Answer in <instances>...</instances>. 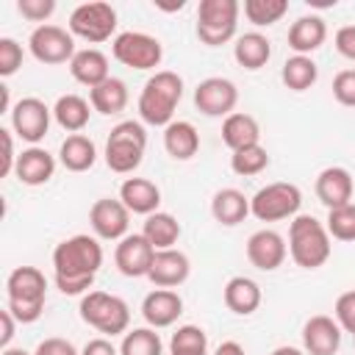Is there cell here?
Returning <instances> with one entry per match:
<instances>
[{"label":"cell","instance_id":"cell-1","mask_svg":"<svg viewBox=\"0 0 355 355\" xmlns=\"http://www.w3.org/2000/svg\"><path fill=\"white\" fill-rule=\"evenodd\" d=\"M103 266V244L97 236L75 233L53 250V280L67 297H83L92 291L94 277Z\"/></svg>","mask_w":355,"mask_h":355},{"label":"cell","instance_id":"cell-2","mask_svg":"<svg viewBox=\"0 0 355 355\" xmlns=\"http://www.w3.org/2000/svg\"><path fill=\"white\" fill-rule=\"evenodd\" d=\"M183 100V78L172 69H155L139 94V119L153 128H166L175 122L178 103Z\"/></svg>","mask_w":355,"mask_h":355},{"label":"cell","instance_id":"cell-3","mask_svg":"<svg viewBox=\"0 0 355 355\" xmlns=\"http://www.w3.org/2000/svg\"><path fill=\"white\" fill-rule=\"evenodd\" d=\"M47 277L36 266H17L6 277V308L19 324H33L44 313Z\"/></svg>","mask_w":355,"mask_h":355},{"label":"cell","instance_id":"cell-4","mask_svg":"<svg viewBox=\"0 0 355 355\" xmlns=\"http://www.w3.org/2000/svg\"><path fill=\"white\" fill-rule=\"evenodd\" d=\"M333 252L324 222L311 214H297L288 225V255L300 269H319Z\"/></svg>","mask_w":355,"mask_h":355},{"label":"cell","instance_id":"cell-5","mask_svg":"<svg viewBox=\"0 0 355 355\" xmlns=\"http://www.w3.org/2000/svg\"><path fill=\"white\" fill-rule=\"evenodd\" d=\"M147 150V130L139 119H122L111 128L105 139V166L116 175H130L141 166Z\"/></svg>","mask_w":355,"mask_h":355},{"label":"cell","instance_id":"cell-6","mask_svg":"<svg viewBox=\"0 0 355 355\" xmlns=\"http://www.w3.org/2000/svg\"><path fill=\"white\" fill-rule=\"evenodd\" d=\"M78 313L80 319L94 327L97 333H103L105 338H114V336H125L128 327H130V308L122 297L116 294H108V291H89L80 297V305H78Z\"/></svg>","mask_w":355,"mask_h":355},{"label":"cell","instance_id":"cell-7","mask_svg":"<svg viewBox=\"0 0 355 355\" xmlns=\"http://www.w3.org/2000/svg\"><path fill=\"white\" fill-rule=\"evenodd\" d=\"M241 3L239 0H200L197 6V39L205 47L227 44L239 28Z\"/></svg>","mask_w":355,"mask_h":355},{"label":"cell","instance_id":"cell-8","mask_svg":"<svg viewBox=\"0 0 355 355\" xmlns=\"http://www.w3.org/2000/svg\"><path fill=\"white\" fill-rule=\"evenodd\" d=\"M300 208H302V191L297 183H288V180L266 183L250 197V214L258 222L294 219L300 214Z\"/></svg>","mask_w":355,"mask_h":355},{"label":"cell","instance_id":"cell-9","mask_svg":"<svg viewBox=\"0 0 355 355\" xmlns=\"http://www.w3.org/2000/svg\"><path fill=\"white\" fill-rule=\"evenodd\" d=\"M116 8L105 0H92V3H80L72 8L69 14V33L75 39H83L89 44H100L108 42L116 33Z\"/></svg>","mask_w":355,"mask_h":355},{"label":"cell","instance_id":"cell-10","mask_svg":"<svg viewBox=\"0 0 355 355\" xmlns=\"http://www.w3.org/2000/svg\"><path fill=\"white\" fill-rule=\"evenodd\" d=\"M111 55L128 69H155L164 58V44L144 31H122L111 42Z\"/></svg>","mask_w":355,"mask_h":355},{"label":"cell","instance_id":"cell-11","mask_svg":"<svg viewBox=\"0 0 355 355\" xmlns=\"http://www.w3.org/2000/svg\"><path fill=\"white\" fill-rule=\"evenodd\" d=\"M28 50L31 55L39 61V64H47V67H55V64H69L72 55L78 53L75 50V36L69 33V28H61V25H53V22H44V25H36L28 36Z\"/></svg>","mask_w":355,"mask_h":355},{"label":"cell","instance_id":"cell-12","mask_svg":"<svg viewBox=\"0 0 355 355\" xmlns=\"http://www.w3.org/2000/svg\"><path fill=\"white\" fill-rule=\"evenodd\" d=\"M11 130L19 141H28V147H36L47 130H50V119H53V108L39 100V97H22L14 103L11 108Z\"/></svg>","mask_w":355,"mask_h":355},{"label":"cell","instance_id":"cell-13","mask_svg":"<svg viewBox=\"0 0 355 355\" xmlns=\"http://www.w3.org/2000/svg\"><path fill=\"white\" fill-rule=\"evenodd\" d=\"M89 225L100 241H122L130 227V211L119 197H100L89 208Z\"/></svg>","mask_w":355,"mask_h":355},{"label":"cell","instance_id":"cell-14","mask_svg":"<svg viewBox=\"0 0 355 355\" xmlns=\"http://www.w3.org/2000/svg\"><path fill=\"white\" fill-rule=\"evenodd\" d=\"M239 103V89L230 78L214 75L197 83L194 89V108L205 116H230Z\"/></svg>","mask_w":355,"mask_h":355},{"label":"cell","instance_id":"cell-15","mask_svg":"<svg viewBox=\"0 0 355 355\" xmlns=\"http://www.w3.org/2000/svg\"><path fill=\"white\" fill-rule=\"evenodd\" d=\"M286 255H288V244H286V239H283L277 230H272V227H261V230H255V233L247 239V261H250L255 269H261V272H275V269H280L283 261H286Z\"/></svg>","mask_w":355,"mask_h":355},{"label":"cell","instance_id":"cell-16","mask_svg":"<svg viewBox=\"0 0 355 355\" xmlns=\"http://www.w3.org/2000/svg\"><path fill=\"white\" fill-rule=\"evenodd\" d=\"M155 247L141 236V233H128L122 241H116L114 250V263L125 277H147L153 258H155Z\"/></svg>","mask_w":355,"mask_h":355},{"label":"cell","instance_id":"cell-17","mask_svg":"<svg viewBox=\"0 0 355 355\" xmlns=\"http://www.w3.org/2000/svg\"><path fill=\"white\" fill-rule=\"evenodd\" d=\"M344 330L333 316L316 313L302 324V349L305 355H336L341 349Z\"/></svg>","mask_w":355,"mask_h":355},{"label":"cell","instance_id":"cell-18","mask_svg":"<svg viewBox=\"0 0 355 355\" xmlns=\"http://www.w3.org/2000/svg\"><path fill=\"white\" fill-rule=\"evenodd\" d=\"M313 191H316L319 202L327 211H333V208H341V205H349L352 202L355 180H352L349 169H344V166H327V169H322L316 175Z\"/></svg>","mask_w":355,"mask_h":355},{"label":"cell","instance_id":"cell-19","mask_svg":"<svg viewBox=\"0 0 355 355\" xmlns=\"http://www.w3.org/2000/svg\"><path fill=\"white\" fill-rule=\"evenodd\" d=\"M191 275V261L186 252L180 250H158L155 258H153V266L147 272V280L155 286V288H178L189 280Z\"/></svg>","mask_w":355,"mask_h":355},{"label":"cell","instance_id":"cell-20","mask_svg":"<svg viewBox=\"0 0 355 355\" xmlns=\"http://www.w3.org/2000/svg\"><path fill=\"white\" fill-rule=\"evenodd\" d=\"M183 313V297L175 288H153L141 300V316L147 327H172Z\"/></svg>","mask_w":355,"mask_h":355},{"label":"cell","instance_id":"cell-21","mask_svg":"<svg viewBox=\"0 0 355 355\" xmlns=\"http://www.w3.org/2000/svg\"><path fill=\"white\" fill-rule=\"evenodd\" d=\"M55 155H50L44 147H25L17 158V166H14V178L22 183V186H44L50 183V178L55 175Z\"/></svg>","mask_w":355,"mask_h":355},{"label":"cell","instance_id":"cell-22","mask_svg":"<svg viewBox=\"0 0 355 355\" xmlns=\"http://www.w3.org/2000/svg\"><path fill=\"white\" fill-rule=\"evenodd\" d=\"M324 39H327V22L319 14H305L294 19L288 28V47L294 50V55H311L324 44Z\"/></svg>","mask_w":355,"mask_h":355},{"label":"cell","instance_id":"cell-23","mask_svg":"<svg viewBox=\"0 0 355 355\" xmlns=\"http://www.w3.org/2000/svg\"><path fill=\"white\" fill-rule=\"evenodd\" d=\"M119 200L130 214L150 216L161 205V189L147 178H125L119 186Z\"/></svg>","mask_w":355,"mask_h":355},{"label":"cell","instance_id":"cell-24","mask_svg":"<svg viewBox=\"0 0 355 355\" xmlns=\"http://www.w3.org/2000/svg\"><path fill=\"white\" fill-rule=\"evenodd\" d=\"M222 300H225L227 311H233L236 316H250V313H255V311L261 308L263 294H261V286H258L252 277L236 275V277H230V280L225 283Z\"/></svg>","mask_w":355,"mask_h":355},{"label":"cell","instance_id":"cell-25","mask_svg":"<svg viewBox=\"0 0 355 355\" xmlns=\"http://www.w3.org/2000/svg\"><path fill=\"white\" fill-rule=\"evenodd\" d=\"M69 75H72L80 86L94 89V86H100L103 80L111 78V72H108V55L100 53L97 47H83V50H78V53L72 55V61H69Z\"/></svg>","mask_w":355,"mask_h":355},{"label":"cell","instance_id":"cell-26","mask_svg":"<svg viewBox=\"0 0 355 355\" xmlns=\"http://www.w3.org/2000/svg\"><path fill=\"white\" fill-rule=\"evenodd\" d=\"M211 216L225 227H236L250 216V197H244V191L233 186L219 189L211 197Z\"/></svg>","mask_w":355,"mask_h":355},{"label":"cell","instance_id":"cell-27","mask_svg":"<svg viewBox=\"0 0 355 355\" xmlns=\"http://www.w3.org/2000/svg\"><path fill=\"white\" fill-rule=\"evenodd\" d=\"M58 164L67 172H89L97 164V144L83 133H72L58 147Z\"/></svg>","mask_w":355,"mask_h":355},{"label":"cell","instance_id":"cell-28","mask_svg":"<svg viewBox=\"0 0 355 355\" xmlns=\"http://www.w3.org/2000/svg\"><path fill=\"white\" fill-rule=\"evenodd\" d=\"M222 141L230 147V153L250 147V144H261V125L252 114L244 111H233L230 116L222 119Z\"/></svg>","mask_w":355,"mask_h":355},{"label":"cell","instance_id":"cell-29","mask_svg":"<svg viewBox=\"0 0 355 355\" xmlns=\"http://www.w3.org/2000/svg\"><path fill=\"white\" fill-rule=\"evenodd\" d=\"M164 150L169 158L175 161H189L197 155L200 150V133L191 122L186 119H175L164 128Z\"/></svg>","mask_w":355,"mask_h":355},{"label":"cell","instance_id":"cell-30","mask_svg":"<svg viewBox=\"0 0 355 355\" xmlns=\"http://www.w3.org/2000/svg\"><path fill=\"white\" fill-rule=\"evenodd\" d=\"M233 58H236L239 67L255 72V69H261V67L269 64V58H272V42L263 33H258V31L241 33V36H236Z\"/></svg>","mask_w":355,"mask_h":355},{"label":"cell","instance_id":"cell-31","mask_svg":"<svg viewBox=\"0 0 355 355\" xmlns=\"http://www.w3.org/2000/svg\"><path fill=\"white\" fill-rule=\"evenodd\" d=\"M128 100H130V94H128V83L122 80V78H108V80H103L100 86H94V89H89V103H92V108L97 111V114H103V116H116V114H122L125 108H128Z\"/></svg>","mask_w":355,"mask_h":355},{"label":"cell","instance_id":"cell-32","mask_svg":"<svg viewBox=\"0 0 355 355\" xmlns=\"http://www.w3.org/2000/svg\"><path fill=\"white\" fill-rule=\"evenodd\" d=\"M92 103L80 94H61L53 105V119L72 136V133H80L86 125H89V116H92Z\"/></svg>","mask_w":355,"mask_h":355},{"label":"cell","instance_id":"cell-33","mask_svg":"<svg viewBox=\"0 0 355 355\" xmlns=\"http://www.w3.org/2000/svg\"><path fill=\"white\" fill-rule=\"evenodd\" d=\"M141 236L155 247V250H172L180 239V222L166 214V211H155L150 216H144V227Z\"/></svg>","mask_w":355,"mask_h":355},{"label":"cell","instance_id":"cell-34","mask_svg":"<svg viewBox=\"0 0 355 355\" xmlns=\"http://www.w3.org/2000/svg\"><path fill=\"white\" fill-rule=\"evenodd\" d=\"M280 80L291 92H308L319 80V67L311 55H291L280 69Z\"/></svg>","mask_w":355,"mask_h":355},{"label":"cell","instance_id":"cell-35","mask_svg":"<svg viewBox=\"0 0 355 355\" xmlns=\"http://www.w3.org/2000/svg\"><path fill=\"white\" fill-rule=\"evenodd\" d=\"M169 355H211L208 333L200 324H180L169 338Z\"/></svg>","mask_w":355,"mask_h":355},{"label":"cell","instance_id":"cell-36","mask_svg":"<svg viewBox=\"0 0 355 355\" xmlns=\"http://www.w3.org/2000/svg\"><path fill=\"white\" fill-rule=\"evenodd\" d=\"M119 355H164V341L155 327H133L122 336Z\"/></svg>","mask_w":355,"mask_h":355},{"label":"cell","instance_id":"cell-37","mask_svg":"<svg viewBox=\"0 0 355 355\" xmlns=\"http://www.w3.org/2000/svg\"><path fill=\"white\" fill-rule=\"evenodd\" d=\"M241 11L255 28H269L288 14V0H244Z\"/></svg>","mask_w":355,"mask_h":355},{"label":"cell","instance_id":"cell-38","mask_svg":"<svg viewBox=\"0 0 355 355\" xmlns=\"http://www.w3.org/2000/svg\"><path fill=\"white\" fill-rule=\"evenodd\" d=\"M266 166H269V153H266L263 144H250V147H241V150L230 153V169L239 178L261 175Z\"/></svg>","mask_w":355,"mask_h":355},{"label":"cell","instance_id":"cell-39","mask_svg":"<svg viewBox=\"0 0 355 355\" xmlns=\"http://www.w3.org/2000/svg\"><path fill=\"white\" fill-rule=\"evenodd\" d=\"M324 227L336 241H355V202L327 211Z\"/></svg>","mask_w":355,"mask_h":355},{"label":"cell","instance_id":"cell-40","mask_svg":"<svg viewBox=\"0 0 355 355\" xmlns=\"http://www.w3.org/2000/svg\"><path fill=\"white\" fill-rule=\"evenodd\" d=\"M22 58H25L22 44L11 36H3L0 39V78H11L14 72H19Z\"/></svg>","mask_w":355,"mask_h":355},{"label":"cell","instance_id":"cell-41","mask_svg":"<svg viewBox=\"0 0 355 355\" xmlns=\"http://www.w3.org/2000/svg\"><path fill=\"white\" fill-rule=\"evenodd\" d=\"M333 313H336L338 327H341L344 333L355 336V288L338 294V300H336V305H333Z\"/></svg>","mask_w":355,"mask_h":355},{"label":"cell","instance_id":"cell-42","mask_svg":"<svg viewBox=\"0 0 355 355\" xmlns=\"http://www.w3.org/2000/svg\"><path fill=\"white\" fill-rule=\"evenodd\" d=\"M17 11L28 19V22H47L55 11V0H17Z\"/></svg>","mask_w":355,"mask_h":355},{"label":"cell","instance_id":"cell-43","mask_svg":"<svg viewBox=\"0 0 355 355\" xmlns=\"http://www.w3.org/2000/svg\"><path fill=\"white\" fill-rule=\"evenodd\" d=\"M333 97H336V103L355 108V69H341L333 78Z\"/></svg>","mask_w":355,"mask_h":355},{"label":"cell","instance_id":"cell-44","mask_svg":"<svg viewBox=\"0 0 355 355\" xmlns=\"http://www.w3.org/2000/svg\"><path fill=\"white\" fill-rule=\"evenodd\" d=\"M33 355H80V349L69 341V338H61V336H50L44 341L36 344Z\"/></svg>","mask_w":355,"mask_h":355},{"label":"cell","instance_id":"cell-45","mask_svg":"<svg viewBox=\"0 0 355 355\" xmlns=\"http://www.w3.org/2000/svg\"><path fill=\"white\" fill-rule=\"evenodd\" d=\"M0 139H3V166H0V178L14 175L17 158L19 153H14V130L11 128H0Z\"/></svg>","mask_w":355,"mask_h":355},{"label":"cell","instance_id":"cell-46","mask_svg":"<svg viewBox=\"0 0 355 355\" xmlns=\"http://www.w3.org/2000/svg\"><path fill=\"white\" fill-rule=\"evenodd\" d=\"M336 50L344 58L355 61V25H344V28L336 31Z\"/></svg>","mask_w":355,"mask_h":355},{"label":"cell","instance_id":"cell-47","mask_svg":"<svg viewBox=\"0 0 355 355\" xmlns=\"http://www.w3.org/2000/svg\"><path fill=\"white\" fill-rule=\"evenodd\" d=\"M80 355H119V347L111 344V338L100 336V338H89L80 349Z\"/></svg>","mask_w":355,"mask_h":355},{"label":"cell","instance_id":"cell-48","mask_svg":"<svg viewBox=\"0 0 355 355\" xmlns=\"http://www.w3.org/2000/svg\"><path fill=\"white\" fill-rule=\"evenodd\" d=\"M0 324H3V333H0V349H8L11 347V338L17 333V319L11 316V311H0Z\"/></svg>","mask_w":355,"mask_h":355},{"label":"cell","instance_id":"cell-49","mask_svg":"<svg viewBox=\"0 0 355 355\" xmlns=\"http://www.w3.org/2000/svg\"><path fill=\"white\" fill-rule=\"evenodd\" d=\"M211 355H247V352H244V347L239 341H222Z\"/></svg>","mask_w":355,"mask_h":355},{"label":"cell","instance_id":"cell-50","mask_svg":"<svg viewBox=\"0 0 355 355\" xmlns=\"http://www.w3.org/2000/svg\"><path fill=\"white\" fill-rule=\"evenodd\" d=\"M269 355H305V349H300V347H291V344H283V347H275Z\"/></svg>","mask_w":355,"mask_h":355},{"label":"cell","instance_id":"cell-51","mask_svg":"<svg viewBox=\"0 0 355 355\" xmlns=\"http://www.w3.org/2000/svg\"><path fill=\"white\" fill-rule=\"evenodd\" d=\"M0 97H3V114H11L14 105H11V94H8V86L6 83L0 86Z\"/></svg>","mask_w":355,"mask_h":355},{"label":"cell","instance_id":"cell-52","mask_svg":"<svg viewBox=\"0 0 355 355\" xmlns=\"http://www.w3.org/2000/svg\"><path fill=\"white\" fill-rule=\"evenodd\" d=\"M186 6V0H178V3H155V8H161V11H180Z\"/></svg>","mask_w":355,"mask_h":355},{"label":"cell","instance_id":"cell-53","mask_svg":"<svg viewBox=\"0 0 355 355\" xmlns=\"http://www.w3.org/2000/svg\"><path fill=\"white\" fill-rule=\"evenodd\" d=\"M0 355H33V352H25L22 347H8V349H3Z\"/></svg>","mask_w":355,"mask_h":355},{"label":"cell","instance_id":"cell-54","mask_svg":"<svg viewBox=\"0 0 355 355\" xmlns=\"http://www.w3.org/2000/svg\"><path fill=\"white\" fill-rule=\"evenodd\" d=\"M352 341H355V336H352Z\"/></svg>","mask_w":355,"mask_h":355}]
</instances>
